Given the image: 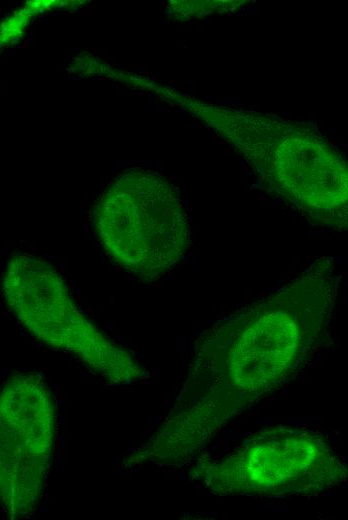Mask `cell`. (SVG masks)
I'll use <instances>...</instances> for the list:
<instances>
[{
	"mask_svg": "<svg viewBox=\"0 0 348 520\" xmlns=\"http://www.w3.org/2000/svg\"><path fill=\"white\" fill-rule=\"evenodd\" d=\"M95 226L108 255L148 280L172 270L190 246L177 190L148 170H127L108 186L96 207Z\"/></svg>",
	"mask_w": 348,
	"mask_h": 520,
	"instance_id": "1",
	"label": "cell"
},
{
	"mask_svg": "<svg viewBox=\"0 0 348 520\" xmlns=\"http://www.w3.org/2000/svg\"><path fill=\"white\" fill-rule=\"evenodd\" d=\"M2 291L20 323L43 343L116 381L137 373L132 356L77 309L66 283L47 261L30 254L13 255L2 277Z\"/></svg>",
	"mask_w": 348,
	"mask_h": 520,
	"instance_id": "2",
	"label": "cell"
},
{
	"mask_svg": "<svg viewBox=\"0 0 348 520\" xmlns=\"http://www.w3.org/2000/svg\"><path fill=\"white\" fill-rule=\"evenodd\" d=\"M53 404L35 374L0 390V503L11 518L31 514L43 492L53 447Z\"/></svg>",
	"mask_w": 348,
	"mask_h": 520,
	"instance_id": "3",
	"label": "cell"
},
{
	"mask_svg": "<svg viewBox=\"0 0 348 520\" xmlns=\"http://www.w3.org/2000/svg\"><path fill=\"white\" fill-rule=\"evenodd\" d=\"M238 145L263 180L314 222L346 227L347 169L332 147L306 133Z\"/></svg>",
	"mask_w": 348,
	"mask_h": 520,
	"instance_id": "4",
	"label": "cell"
},
{
	"mask_svg": "<svg viewBox=\"0 0 348 520\" xmlns=\"http://www.w3.org/2000/svg\"><path fill=\"white\" fill-rule=\"evenodd\" d=\"M300 329L286 311L260 316L231 348L230 365L240 374L268 375L285 369L300 347Z\"/></svg>",
	"mask_w": 348,
	"mask_h": 520,
	"instance_id": "5",
	"label": "cell"
},
{
	"mask_svg": "<svg viewBox=\"0 0 348 520\" xmlns=\"http://www.w3.org/2000/svg\"><path fill=\"white\" fill-rule=\"evenodd\" d=\"M31 13V11L25 8L17 11L3 22L0 28V46L19 37L24 30V27L27 25Z\"/></svg>",
	"mask_w": 348,
	"mask_h": 520,
	"instance_id": "6",
	"label": "cell"
}]
</instances>
